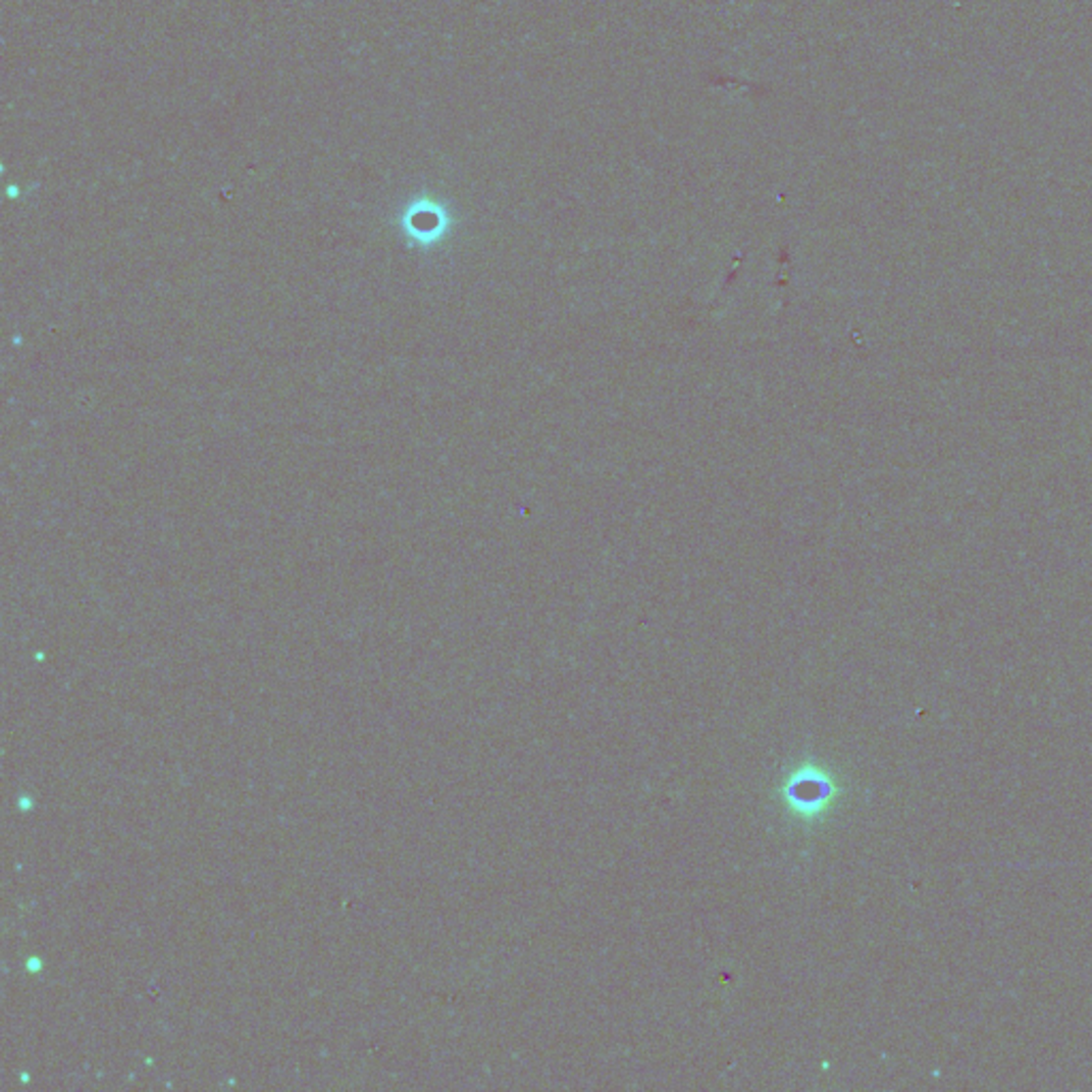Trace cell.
<instances>
[{"label":"cell","mask_w":1092,"mask_h":1092,"mask_svg":"<svg viewBox=\"0 0 1092 1092\" xmlns=\"http://www.w3.org/2000/svg\"><path fill=\"white\" fill-rule=\"evenodd\" d=\"M834 792H837V788H834L830 777L826 772L815 768L799 770L785 783V799L803 815L819 813L826 803L832 801Z\"/></svg>","instance_id":"cell-1"}]
</instances>
